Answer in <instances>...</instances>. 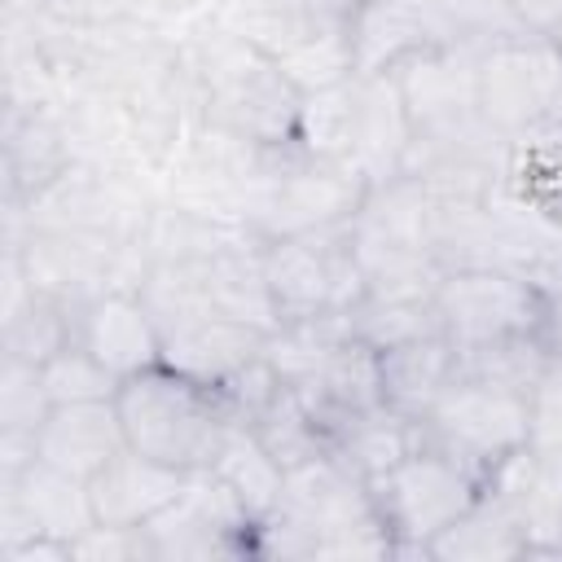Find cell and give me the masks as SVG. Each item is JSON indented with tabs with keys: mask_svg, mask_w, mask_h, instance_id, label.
I'll return each mask as SVG.
<instances>
[{
	"mask_svg": "<svg viewBox=\"0 0 562 562\" xmlns=\"http://www.w3.org/2000/svg\"><path fill=\"white\" fill-rule=\"evenodd\" d=\"M75 342H83L119 382L162 360V329L140 290H110L79 299Z\"/></svg>",
	"mask_w": 562,
	"mask_h": 562,
	"instance_id": "12",
	"label": "cell"
},
{
	"mask_svg": "<svg viewBox=\"0 0 562 562\" xmlns=\"http://www.w3.org/2000/svg\"><path fill=\"white\" fill-rule=\"evenodd\" d=\"M413 136L448 132L479 114V48L474 44H443L426 48L391 70Z\"/></svg>",
	"mask_w": 562,
	"mask_h": 562,
	"instance_id": "10",
	"label": "cell"
},
{
	"mask_svg": "<svg viewBox=\"0 0 562 562\" xmlns=\"http://www.w3.org/2000/svg\"><path fill=\"white\" fill-rule=\"evenodd\" d=\"M509 9L527 35L553 40V31L562 26V0H509Z\"/></svg>",
	"mask_w": 562,
	"mask_h": 562,
	"instance_id": "30",
	"label": "cell"
},
{
	"mask_svg": "<svg viewBox=\"0 0 562 562\" xmlns=\"http://www.w3.org/2000/svg\"><path fill=\"white\" fill-rule=\"evenodd\" d=\"M259 272L281 321L351 316L364 299V272L351 246V224L329 233L259 237Z\"/></svg>",
	"mask_w": 562,
	"mask_h": 562,
	"instance_id": "3",
	"label": "cell"
},
{
	"mask_svg": "<svg viewBox=\"0 0 562 562\" xmlns=\"http://www.w3.org/2000/svg\"><path fill=\"white\" fill-rule=\"evenodd\" d=\"M211 474L237 496V505H241L255 522H263V518L277 514L281 492H285V465L250 435V426H237V430L228 435V443L220 448Z\"/></svg>",
	"mask_w": 562,
	"mask_h": 562,
	"instance_id": "21",
	"label": "cell"
},
{
	"mask_svg": "<svg viewBox=\"0 0 562 562\" xmlns=\"http://www.w3.org/2000/svg\"><path fill=\"white\" fill-rule=\"evenodd\" d=\"M4 167H9V198H35L44 193L61 167H66V149L61 136L53 132V123L44 119H9V140H4Z\"/></svg>",
	"mask_w": 562,
	"mask_h": 562,
	"instance_id": "24",
	"label": "cell"
},
{
	"mask_svg": "<svg viewBox=\"0 0 562 562\" xmlns=\"http://www.w3.org/2000/svg\"><path fill=\"white\" fill-rule=\"evenodd\" d=\"M558 92H562V57L549 40L518 35L479 48V114L501 140L544 127Z\"/></svg>",
	"mask_w": 562,
	"mask_h": 562,
	"instance_id": "8",
	"label": "cell"
},
{
	"mask_svg": "<svg viewBox=\"0 0 562 562\" xmlns=\"http://www.w3.org/2000/svg\"><path fill=\"white\" fill-rule=\"evenodd\" d=\"M40 382L48 404H79V400H114L119 378L83 347V342H66L61 351H53L40 364Z\"/></svg>",
	"mask_w": 562,
	"mask_h": 562,
	"instance_id": "25",
	"label": "cell"
},
{
	"mask_svg": "<svg viewBox=\"0 0 562 562\" xmlns=\"http://www.w3.org/2000/svg\"><path fill=\"white\" fill-rule=\"evenodd\" d=\"M351 334L378 351L443 334L435 290H364V299L351 307Z\"/></svg>",
	"mask_w": 562,
	"mask_h": 562,
	"instance_id": "20",
	"label": "cell"
},
{
	"mask_svg": "<svg viewBox=\"0 0 562 562\" xmlns=\"http://www.w3.org/2000/svg\"><path fill=\"white\" fill-rule=\"evenodd\" d=\"M531 448L536 452L562 448V360L549 369V378L531 395Z\"/></svg>",
	"mask_w": 562,
	"mask_h": 562,
	"instance_id": "29",
	"label": "cell"
},
{
	"mask_svg": "<svg viewBox=\"0 0 562 562\" xmlns=\"http://www.w3.org/2000/svg\"><path fill=\"white\" fill-rule=\"evenodd\" d=\"M272 158H277V171L268 176V193L250 220V237L347 228L373 189V180L347 158L307 154L303 145L272 149Z\"/></svg>",
	"mask_w": 562,
	"mask_h": 562,
	"instance_id": "6",
	"label": "cell"
},
{
	"mask_svg": "<svg viewBox=\"0 0 562 562\" xmlns=\"http://www.w3.org/2000/svg\"><path fill=\"white\" fill-rule=\"evenodd\" d=\"M461 44L439 9V0H360L347 13V53L356 79L391 75L400 61Z\"/></svg>",
	"mask_w": 562,
	"mask_h": 562,
	"instance_id": "9",
	"label": "cell"
},
{
	"mask_svg": "<svg viewBox=\"0 0 562 562\" xmlns=\"http://www.w3.org/2000/svg\"><path fill=\"white\" fill-rule=\"evenodd\" d=\"M544 127H558V132H562V92H558V101H553V110H549Z\"/></svg>",
	"mask_w": 562,
	"mask_h": 562,
	"instance_id": "31",
	"label": "cell"
},
{
	"mask_svg": "<svg viewBox=\"0 0 562 562\" xmlns=\"http://www.w3.org/2000/svg\"><path fill=\"white\" fill-rule=\"evenodd\" d=\"M114 408L127 448L184 474L211 470L228 435L246 426L215 382H202L167 360L123 378L114 391Z\"/></svg>",
	"mask_w": 562,
	"mask_h": 562,
	"instance_id": "1",
	"label": "cell"
},
{
	"mask_svg": "<svg viewBox=\"0 0 562 562\" xmlns=\"http://www.w3.org/2000/svg\"><path fill=\"white\" fill-rule=\"evenodd\" d=\"M70 558L75 562H154V544H149L145 527L92 522L88 531H79L70 540Z\"/></svg>",
	"mask_w": 562,
	"mask_h": 562,
	"instance_id": "28",
	"label": "cell"
},
{
	"mask_svg": "<svg viewBox=\"0 0 562 562\" xmlns=\"http://www.w3.org/2000/svg\"><path fill=\"white\" fill-rule=\"evenodd\" d=\"M189 474L176 465H162L154 457H140L136 448H123L114 461H105L88 479V505L92 522L105 527H145L154 522L180 492Z\"/></svg>",
	"mask_w": 562,
	"mask_h": 562,
	"instance_id": "13",
	"label": "cell"
},
{
	"mask_svg": "<svg viewBox=\"0 0 562 562\" xmlns=\"http://www.w3.org/2000/svg\"><path fill=\"white\" fill-rule=\"evenodd\" d=\"M4 492V540L0 553L13 549L26 536H61L75 540L79 531L92 527V505H88V483L48 465V461H31L22 474L0 479Z\"/></svg>",
	"mask_w": 562,
	"mask_h": 562,
	"instance_id": "11",
	"label": "cell"
},
{
	"mask_svg": "<svg viewBox=\"0 0 562 562\" xmlns=\"http://www.w3.org/2000/svg\"><path fill=\"white\" fill-rule=\"evenodd\" d=\"M417 448V422L378 404L364 413H347L329 426V452L364 483H378L400 457Z\"/></svg>",
	"mask_w": 562,
	"mask_h": 562,
	"instance_id": "18",
	"label": "cell"
},
{
	"mask_svg": "<svg viewBox=\"0 0 562 562\" xmlns=\"http://www.w3.org/2000/svg\"><path fill=\"white\" fill-rule=\"evenodd\" d=\"M325 4H334V9H342V13H351L360 0H325Z\"/></svg>",
	"mask_w": 562,
	"mask_h": 562,
	"instance_id": "32",
	"label": "cell"
},
{
	"mask_svg": "<svg viewBox=\"0 0 562 562\" xmlns=\"http://www.w3.org/2000/svg\"><path fill=\"white\" fill-rule=\"evenodd\" d=\"M522 553H531L527 518L496 487H487L452 527H443L426 544V558L435 562H492V558H522Z\"/></svg>",
	"mask_w": 562,
	"mask_h": 562,
	"instance_id": "17",
	"label": "cell"
},
{
	"mask_svg": "<svg viewBox=\"0 0 562 562\" xmlns=\"http://www.w3.org/2000/svg\"><path fill=\"white\" fill-rule=\"evenodd\" d=\"M211 119L255 149H294L303 132V88L255 40L224 48L206 70Z\"/></svg>",
	"mask_w": 562,
	"mask_h": 562,
	"instance_id": "4",
	"label": "cell"
},
{
	"mask_svg": "<svg viewBox=\"0 0 562 562\" xmlns=\"http://www.w3.org/2000/svg\"><path fill=\"white\" fill-rule=\"evenodd\" d=\"M263 351H268V329L233 321L224 312H206L162 329V360L215 386Z\"/></svg>",
	"mask_w": 562,
	"mask_h": 562,
	"instance_id": "15",
	"label": "cell"
},
{
	"mask_svg": "<svg viewBox=\"0 0 562 562\" xmlns=\"http://www.w3.org/2000/svg\"><path fill=\"white\" fill-rule=\"evenodd\" d=\"M378 369H382V404L408 422H422L457 378V347L448 334H426L378 351Z\"/></svg>",
	"mask_w": 562,
	"mask_h": 562,
	"instance_id": "16",
	"label": "cell"
},
{
	"mask_svg": "<svg viewBox=\"0 0 562 562\" xmlns=\"http://www.w3.org/2000/svg\"><path fill=\"white\" fill-rule=\"evenodd\" d=\"M250 435H255L285 470H294V465H303V461L329 452L325 426H321L316 413L294 395V386H281V391L268 400V408L250 422Z\"/></svg>",
	"mask_w": 562,
	"mask_h": 562,
	"instance_id": "23",
	"label": "cell"
},
{
	"mask_svg": "<svg viewBox=\"0 0 562 562\" xmlns=\"http://www.w3.org/2000/svg\"><path fill=\"white\" fill-rule=\"evenodd\" d=\"M123 448H127V439H123V422H119L114 400L53 404L35 430V457L83 479V483L105 461H114Z\"/></svg>",
	"mask_w": 562,
	"mask_h": 562,
	"instance_id": "14",
	"label": "cell"
},
{
	"mask_svg": "<svg viewBox=\"0 0 562 562\" xmlns=\"http://www.w3.org/2000/svg\"><path fill=\"white\" fill-rule=\"evenodd\" d=\"M48 395H44V382H40V369L35 364H22V360H9L4 356V386H0V430H22V435H35L40 422L48 417Z\"/></svg>",
	"mask_w": 562,
	"mask_h": 562,
	"instance_id": "27",
	"label": "cell"
},
{
	"mask_svg": "<svg viewBox=\"0 0 562 562\" xmlns=\"http://www.w3.org/2000/svg\"><path fill=\"white\" fill-rule=\"evenodd\" d=\"M558 334H514L501 342H483L470 351H457V373L505 386L514 395H536V386L549 378V369L558 364Z\"/></svg>",
	"mask_w": 562,
	"mask_h": 562,
	"instance_id": "19",
	"label": "cell"
},
{
	"mask_svg": "<svg viewBox=\"0 0 562 562\" xmlns=\"http://www.w3.org/2000/svg\"><path fill=\"white\" fill-rule=\"evenodd\" d=\"M373 509L391 536V553L426 558V544L452 527L483 492L487 483L465 470L457 457L417 443L408 457H400L378 483H369Z\"/></svg>",
	"mask_w": 562,
	"mask_h": 562,
	"instance_id": "5",
	"label": "cell"
},
{
	"mask_svg": "<svg viewBox=\"0 0 562 562\" xmlns=\"http://www.w3.org/2000/svg\"><path fill=\"white\" fill-rule=\"evenodd\" d=\"M75 307L79 303H70L57 290H31L26 307H18L9 316L4 356L40 369L53 351H61L66 342H75Z\"/></svg>",
	"mask_w": 562,
	"mask_h": 562,
	"instance_id": "22",
	"label": "cell"
},
{
	"mask_svg": "<svg viewBox=\"0 0 562 562\" xmlns=\"http://www.w3.org/2000/svg\"><path fill=\"white\" fill-rule=\"evenodd\" d=\"M435 307L457 351L501 342L514 334H558L562 325V312L536 285L487 263L443 268L435 285Z\"/></svg>",
	"mask_w": 562,
	"mask_h": 562,
	"instance_id": "7",
	"label": "cell"
},
{
	"mask_svg": "<svg viewBox=\"0 0 562 562\" xmlns=\"http://www.w3.org/2000/svg\"><path fill=\"white\" fill-rule=\"evenodd\" d=\"M452 35L461 44H474V48H487V44H501V40H518L527 35L509 9V0H439Z\"/></svg>",
	"mask_w": 562,
	"mask_h": 562,
	"instance_id": "26",
	"label": "cell"
},
{
	"mask_svg": "<svg viewBox=\"0 0 562 562\" xmlns=\"http://www.w3.org/2000/svg\"><path fill=\"white\" fill-rule=\"evenodd\" d=\"M549 44H553V48H558V57H562V26L553 31V40H549Z\"/></svg>",
	"mask_w": 562,
	"mask_h": 562,
	"instance_id": "33",
	"label": "cell"
},
{
	"mask_svg": "<svg viewBox=\"0 0 562 562\" xmlns=\"http://www.w3.org/2000/svg\"><path fill=\"white\" fill-rule=\"evenodd\" d=\"M417 443L457 457L465 470L492 483L518 452L531 448V400L457 373L417 422Z\"/></svg>",
	"mask_w": 562,
	"mask_h": 562,
	"instance_id": "2",
	"label": "cell"
}]
</instances>
